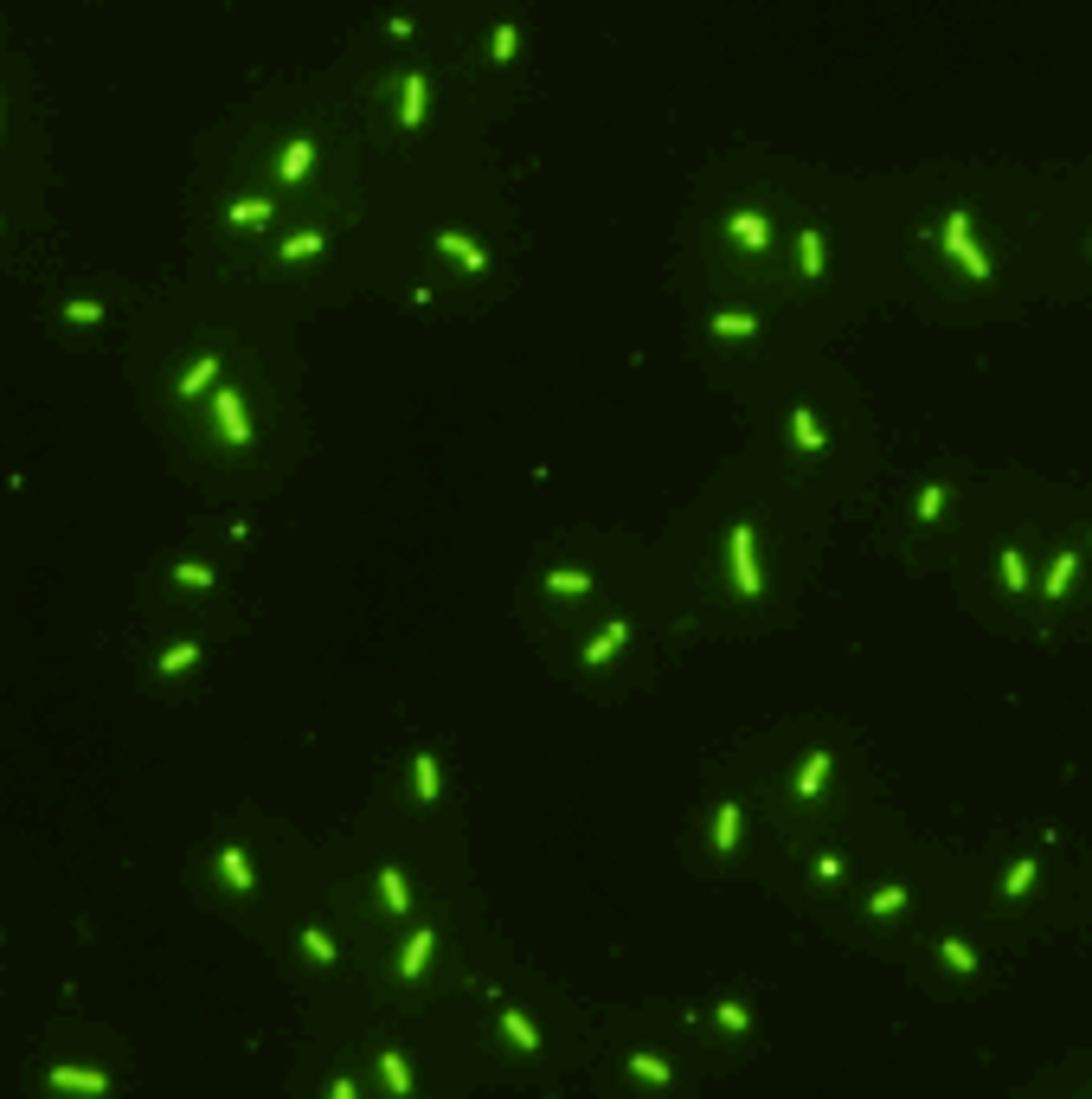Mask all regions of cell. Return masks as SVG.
Wrapping results in <instances>:
<instances>
[{
	"label": "cell",
	"mask_w": 1092,
	"mask_h": 1099,
	"mask_svg": "<svg viewBox=\"0 0 1092 1099\" xmlns=\"http://www.w3.org/2000/svg\"><path fill=\"white\" fill-rule=\"evenodd\" d=\"M726 547H733V572H739V592H746V598H758V592H765V579H758V553H752V528H746V521H733Z\"/></svg>",
	"instance_id": "cell-1"
},
{
	"label": "cell",
	"mask_w": 1092,
	"mask_h": 1099,
	"mask_svg": "<svg viewBox=\"0 0 1092 1099\" xmlns=\"http://www.w3.org/2000/svg\"><path fill=\"white\" fill-rule=\"evenodd\" d=\"M939 238H945V251H952V258H957L970 276H989V258L977 251V238H970V219H964V213H952V219H945V232H939Z\"/></svg>",
	"instance_id": "cell-2"
},
{
	"label": "cell",
	"mask_w": 1092,
	"mask_h": 1099,
	"mask_svg": "<svg viewBox=\"0 0 1092 1099\" xmlns=\"http://www.w3.org/2000/svg\"><path fill=\"white\" fill-rule=\"evenodd\" d=\"M212 418H219V437H225L232 450H245V444H251V424H245V406H238V393H232V386H219Z\"/></svg>",
	"instance_id": "cell-3"
},
{
	"label": "cell",
	"mask_w": 1092,
	"mask_h": 1099,
	"mask_svg": "<svg viewBox=\"0 0 1092 1099\" xmlns=\"http://www.w3.org/2000/svg\"><path fill=\"white\" fill-rule=\"evenodd\" d=\"M739 829H746L739 798H720V804H713V855H733V849H739Z\"/></svg>",
	"instance_id": "cell-4"
},
{
	"label": "cell",
	"mask_w": 1092,
	"mask_h": 1099,
	"mask_svg": "<svg viewBox=\"0 0 1092 1099\" xmlns=\"http://www.w3.org/2000/svg\"><path fill=\"white\" fill-rule=\"evenodd\" d=\"M720 232H726L733 245H746V251H765V245H771V219H765V213H733Z\"/></svg>",
	"instance_id": "cell-5"
},
{
	"label": "cell",
	"mask_w": 1092,
	"mask_h": 1099,
	"mask_svg": "<svg viewBox=\"0 0 1092 1099\" xmlns=\"http://www.w3.org/2000/svg\"><path fill=\"white\" fill-rule=\"evenodd\" d=\"M437 251H443V258H456L463 271H476V276L489 271V251H482L469 232H437Z\"/></svg>",
	"instance_id": "cell-6"
},
{
	"label": "cell",
	"mask_w": 1092,
	"mask_h": 1099,
	"mask_svg": "<svg viewBox=\"0 0 1092 1099\" xmlns=\"http://www.w3.org/2000/svg\"><path fill=\"white\" fill-rule=\"evenodd\" d=\"M707 328H713V341H752L765 322H758V315H746V309H713V322H707Z\"/></svg>",
	"instance_id": "cell-7"
},
{
	"label": "cell",
	"mask_w": 1092,
	"mask_h": 1099,
	"mask_svg": "<svg viewBox=\"0 0 1092 1099\" xmlns=\"http://www.w3.org/2000/svg\"><path fill=\"white\" fill-rule=\"evenodd\" d=\"M624 643H630V624L617 617V624H604V630H598V637L585 643V663L598 669V663H611V656H624Z\"/></svg>",
	"instance_id": "cell-8"
},
{
	"label": "cell",
	"mask_w": 1092,
	"mask_h": 1099,
	"mask_svg": "<svg viewBox=\"0 0 1092 1099\" xmlns=\"http://www.w3.org/2000/svg\"><path fill=\"white\" fill-rule=\"evenodd\" d=\"M45 1087H58V1093H110V1081L91 1074V1068H52Z\"/></svg>",
	"instance_id": "cell-9"
},
{
	"label": "cell",
	"mask_w": 1092,
	"mask_h": 1099,
	"mask_svg": "<svg viewBox=\"0 0 1092 1099\" xmlns=\"http://www.w3.org/2000/svg\"><path fill=\"white\" fill-rule=\"evenodd\" d=\"M424 104H431L424 71H406V91H399V123H406V129H424Z\"/></svg>",
	"instance_id": "cell-10"
},
{
	"label": "cell",
	"mask_w": 1092,
	"mask_h": 1099,
	"mask_svg": "<svg viewBox=\"0 0 1092 1099\" xmlns=\"http://www.w3.org/2000/svg\"><path fill=\"white\" fill-rule=\"evenodd\" d=\"M212 380H219V354H200V360H193V367L174 380V393H180V399H200Z\"/></svg>",
	"instance_id": "cell-11"
},
{
	"label": "cell",
	"mask_w": 1092,
	"mask_h": 1099,
	"mask_svg": "<svg viewBox=\"0 0 1092 1099\" xmlns=\"http://www.w3.org/2000/svg\"><path fill=\"white\" fill-rule=\"evenodd\" d=\"M591 585H598V579H591L585 566H552V572H546V592H552V598H585Z\"/></svg>",
	"instance_id": "cell-12"
},
{
	"label": "cell",
	"mask_w": 1092,
	"mask_h": 1099,
	"mask_svg": "<svg viewBox=\"0 0 1092 1099\" xmlns=\"http://www.w3.org/2000/svg\"><path fill=\"white\" fill-rule=\"evenodd\" d=\"M309 167H315V141H289L276 154V180H309Z\"/></svg>",
	"instance_id": "cell-13"
},
{
	"label": "cell",
	"mask_w": 1092,
	"mask_h": 1099,
	"mask_svg": "<svg viewBox=\"0 0 1092 1099\" xmlns=\"http://www.w3.org/2000/svg\"><path fill=\"white\" fill-rule=\"evenodd\" d=\"M411 798H418V804H437V798H443V785H437V759H431V752H418V759H411Z\"/></svg>",
	"instance_id": "cell-14"
},
{
	"label": "cell",
	"mask_w": 1092,
	"mask_h": 1099,
	"mask_svg": "<svg viewBox=\"0 0 1092 1099\" xmlns=\"http://www.w3.org/2000/svg\"><path fill=\"white\" fill-rule=\"evenodd\" d=\"M502 1035H508V1042H515L521 1055H534V1048H540V1029H534V1022H528V1016H521L515 1003H502Z\"/></svg>",
	"instance_id": "cell-15"
},
{
	"label": "cell",
	"mask_w": 1092,
	"mask_h": 1099,
	"mask_svg": "<svg viewBox=\"0 0 1092 1099\" xmlns=\"http://www.w3.org/2000/svg\"><path fill=\"white\" fill-rule=\"evenodd\" d=\"M822 785H829V752H810V759L797 765V798H804V804H817Z\"/></svg>",
	"instance_id": "cell-16"
},
{
	"label": "cell",
	"mask_w": 1092,
	"mask_h": 1099,
	"mask_svg": "<svg viewBox=\"0 0 1092 1099\" xmlns=\"http://www.w3.org/2000/svg\"><path fill=\"white\" fill-rule=\"evenodd\" d=\"M431 946H437V933H431V926H418V933L406 939V952H399V977H418V971L431 964Z\"/></svg>",
	"instance_id": "cell-17"
},
{
	"label": "cell",
	"mask_w": 1092,
	"mask_h": 1099,
	"mask_svg": "<svg viewBox=\"0 0 1092 1099\" xmlns=\"http://www.w3.org/2000/svg\"><path fill=\"white\" fill-rule=\"evenodd\" d=\"M219 868H225V881H232L238 894H251V887H258V874H251L245 849H232V842H225V849H219Z\"/></svg>",
	"instance_id": "cell-18"
},
{
	"label": "cell",
	"mask_w": 1092,
	"mask_h": 1099,
	"mask_svg": "<svg viewBox=\"0 0 1092 1099\" xmlns=\"http://www.w3.org/2000/svg\"><path fill=\"white\" fill-rule=\"evenodd\" d=\"M791 437H797V450H822V444H829V431L817 424L810 406H797V412H791Z\"/></svg>",
	"instance_id": "cell-19"
},
{
	"label": "cell",
	"mask_w": 1092,
	"mask_h": 1099,
	"mask_svg": "<svg viewBox=\"0 0 1092 1099\" xmlns=\"http://www.w3.org/2000/svg\"><path fill=\"white\" fill-rule=\"evenodd\" d=\"M1074 572H1080V559H1074V553H1054V566H1048V585H1041V592H1048V598H1067V592H1074Z\"/></svg>",
	"instance_id": "cell-20"
},
{
	"label": "cell",
	"mask_w": 1092,
	"mask_h": 1099,
	"mask_svg": "<svg viewBox=\"0 0 1092 1099\" xmlns=\"http://www.w3.org/2000/svg\"><path fill=\"white\" fill-rule=\"evenodd\" d=\"M264 219H276L271 200H238V206H225V226H251V232H258Z\"/></svg>",
	"instance_id": "cell-21"
},
{
	"label": "cell",
	"mask_w": 1092,
	"mask_h": 1099,
	"mask_svg": "<svg viewBox=\"0 0 1092 1099\" xmlns=\"http://www.w3.org/2000/svg\"><path fill=\"white\" fill-rule=\"evenodd\" d=\"M380 900H386V913H406L411 907V887H406L399 868H380Z\"/></svg>",
	"instance_id": "cell-22"
},
{
	"label": "cell",
	"mask_w": 1092,
	"mask_h": 1099,
	"mask_svg": "<svg viewBox=\"0 0 1092 1099\" xmlns=\"http://www.w3.org/2000/svg\"><path fill=\"white\" fill-rule=\"evenodd\" d=\"M380 1074H386V1087H393V1093H411V1068H406V1055H399V1048H380Z\"/></svg>",
	"instance_id": "cell-23"
},
{
	"label": "cell",
	"mask_w": 1092,
	"mask_h": 1099,
	"mask_svg": "<svg viewBox=\"0 0 1092 1099\" xmlns=\"http://www.w3.org/2000/svg\"><path fill=\"white\" fill-rule=\"evenodd\" d=\"M797 251H804V276H822V258H829V251H822V232H817V226H804V232H797Z\"/></svg>",
	"instance_id": "cell-24"
},
{
	"label": "cell",
	"mask_w": 1092,
	"mask_h": 1099,
	"mask_svg": "<svg viewBox=\"0 0 1092 1099\" xmlns=\"http://www.w3.org/2000/svg\"><path fill=\"white\" fill-rule=\"evenodd\" d=\"M302 952H309L315 964H334V959H341V946H334L322 926H302Z\"/></svg>",
	"instance_id": "cell-25"
},
{
	"label": "cell",
	"mask_w": 1092,
	"mask_h": 1099,
	"mask_svg": "<svg viewBox=\"0 0 1092 1099\" xmlns=\"http://www.w3.org/2000/svg\"><path fill=\"white\" fill-rule=\"evenodd\" d=\"M322 245H328V232H296V238L283 245V264H302V258H315Z\"/></svg>",
	"instance_id": "cell-26"
},
{
	"label": "cell",
	"mask_w": 1092,
	"mask_h": 1099,
	"mask_svg": "<svg viewBox=\"0 0 1092 1099\" xmlns=\"http://www.w3.org/2000/svg\"><path fill=\"white\" fill-rule=\"evenodd\" d=\"M174 585H187V592H212V566H200V559H180V566H174Z\"/></svg>",
	"instance_id": "cell-27"
},
{
	"label": "cell",
	"mask_w": 1092,
	"mask_h": 1099,
	"mask_svg": "<svg viewBox=\"0 0 1092 1099\" xmlns=\"http://www.w3.org/2000/svg\"><path fill=\"white\" fill-rule=\"evenodd\" d=\"M630 1074H637V1081H649V1087H669V1061H656V1055H643V1048L630 1055Z\"/></svg>",
	"instance_id": "cell-28"
},
{
	"label": "cell",
	"mask_w": 1092,
	"mask_h": 1099,
	"mask_svg": "<svg viewBox=\"0 0 1092 1099\" xmlns=\"http://www.w3.org/2000/svg\"><path fill=\"white\" fill-rule=\"evenodd\" d=\"M489 52H495L502 65H515V52H521V32H515V19H502V26H495V39H489Z\"/></svg>",
	"instance_id": "cell-29"
},
{
	"label": "cell",
	"mask_w": 1092,
	"mask_h": 1099,
	"mask_svg": "<svg viewBox=\"0 0 1092 1099\" xmlns=\"http://www.w3.org/2000/svg\"><path fill=\"white\" fill-rule=\"evenodd\" d=\"M713 1016H720L733 1035H746V1029H752V1009H746V1003H733V996H720V1003H713Z\"/></svg>",
	"instance_id": "cell-30"
},
{
	"label": "cell",
	"mask_w": 1092,
	"mask_h": 1099,
	"mask_svg": "<svg viewBox=\"0 0 1092 1099\" xmlns=\"http://www.w3.org/2000/svg\"><path fill=\"white\" fill-rule=\"evenodd\" d=\"M906 907V887H880V894H868V913L874 920H887V913H900Z\"/></svg>",
	"instance_id": "cell-31"
},
{
	"label": "cell",
	"mask_w": 1092,
	"mask_h": 1099,
	"mask_svg": "<svg viewBox=\"0 0 1092 1099\" xmlns=\"http://www.w3.org/2000/svg\"><path fill=\"white\" fill-rule=\"evenodd\" d=\"M1002 585H1009V592H1028V566H1022L1015 547H1002Z\"/></svg>",
	"instance_id": "cell-32"
},
{
	"label": "cell",
	"mask_w": 1092,
	"mask_h": 1099,
	"mask_svg": "<svg viewBox=\"0 0 1092 1099\" xmlns=\"http://www.w3.org/2000/svg\"><path fill=\"white\" fill-rule=\"evenodd\" d=\"M945 515V482H926L919 489V521H939Z\"/></svg>",
	"instance_id": "cell-33"
},
{
	"label": "cell",
	"mask_w": 1092,
	"mask_h": 1099,
	"mask_svg": "<svg viewBox=\"0 0 1092 1099\" xmlns=\"http://www.w3.org/2000/svg\"><path fill=\"white\" fill-rule=\"evenodd\" d=\"M1028 887H1035V861H1015V868H1009V881H1002V894H1009V900H1022Z\"/></svg>",
	"instance_id": "cell-34"
},
{
	"label": "cell",
	"mask_w": 1092,
	"mask_h": 1099,
	"mask_svg": "<svg viewBox=\"0 0 1092 1099\" xmlns=\"http://www.w3.org/2000/svg\"><path fill=\"white\" fill-rule=\"evenodd\" d=\"M939 959L952 964V971H977V952H970L964 939H945V946H939Z\"/></svg>",
	"instance_id": "cell-35"
},
{
	"label": "cell",
	"mask_w": 1092,
	"mask_h": 1099,
	"mask_svg": "<svg viewBox=\"0 0 1092 1099\" xmlns=\"http://www.w3.org/2000/svg\"><path fill=\"white\" fill-rule=\"evenodd\" d=\"M193 656H200V643H174V650L161 656V676H180V669H187Z\"/></svg>",
	"instance_id": "cell-36"
},
{
	"label": "cell",
	"mask_w": 1092,
	"mask_h": 1099,
	"mask_svg": "<svg viewBox=\"0 0 1092 1099\" xmlns=\"http://www.w3.org/2000/svg\"><path fill=\"white\" fill-rule=\"evenodd\" d=\"M65 322L91 328V322H103V302H65Z\"/></svg>",
	"instance_id": "cell-37"
},
{
	"label": "cell",
	"mask_w": 1092,
	"mask_h": 1099,
	"mask_svg": "<svg viewBox=\"0 0 1092 1099\" xmlns=\"http://www.w3.org/2000/svg\"><path fill=\"white\" fill-rule=\"evenodd\" d=\"M817 881H842V861H835V855H817Z\"/></svg>",
	"instance_id": "cell-38"
}]
</instances>
